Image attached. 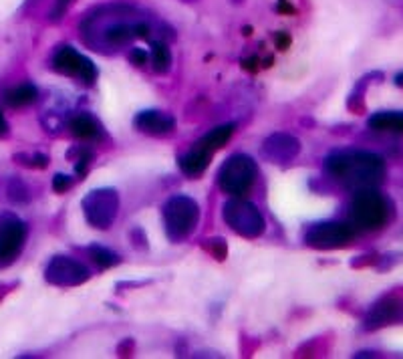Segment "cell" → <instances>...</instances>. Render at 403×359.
<instances>
[{"label":"cell","instance_id":"6da1fadb","mask_svg":"<svg viewBox=\"0 0 403 359\" xmlns=\"http://www.w3.org/2000/svg\"><path fill=\"white\" fill-rule=\"evenodd\" d=\"M325 172L343 186L359 192L377 188L385 180V162L377 153L341 150L325 160Z\"/></svg>","mask_w":403,"mask_h":359},{"label":"cell","instance_id":"7a4b0ae2","mask_svg":"<svg viewBox=\"0 0 403 359\" xmlns=\"http://www.w3.org/2000/svg\"><path fill=\"white\" fill-rule=\"evenodd\" d=\"M390 218V206L387 200L377 192L375 188L359 190L355 194L351 208H349V220L353 230L373 233L385 226Z\"/></svg>","mask_w":403,"mask_h":359},{"label":"cell","instance_id":"3957f363","mask_svg":"<svg viewBox=\"0 0 403 359\" xmlns=\"http://www.w3.org/2000/svg\"><path fill=\"white\" fill-rule=\"evenodd\" d=\"M167 236L176 242L194 235L200 222V206L190 196H172L164 206Z\"/></svg>","mask_w":403,"mask_h":359},{"label":"cell","instance_id":"277c9868","mask_svg":"<svg viewBox=\"0 0 403 359\" xmlns=\"http://www.w3.org/2000/svg\"><path fill=\"white\" fill-rule=\"evenodd\" d=\"M258 176V166L246 153L230 155L218 172V184L228 196L240 198L251 190Z\"/></svg>","mask_w":403,"mask_h":359},{"label":"cell","instance_id":"5b68a950","mask_svg":"<svg viewBox=\"0 0 403 359\" xmlns=\"http://www.w3.org/2000/svg\"><path fill=\"white\" fill-rule=\"evenodd\" d=\"M85 220L97 230H109L119 212V194L113 188L91 190L81 202Z\"/></svg>","mask_w":403,"mask_h":359},{"label":"cell","instance_id":"8992f818","mask_svg":"<svg viewBox=\"0 0 403 359\" xmlns=\"http://www.w3.org/2000/svg\"><path fill=\"white\" fill-rule=\"evenodd\" d=\"M224 220L236 235L244 238H256L265 233V218L260 210L242 196L232 198L224 204Z\"/></svg>","mask_w":403,"mask_h":359},{"label":"cell","instance_id":"52a82bcc","mask_svg":"<svg viewBox=\"0 0 403 359\" xmlns=\"http://www.w3.org/2000/svg\"><path fill=\"white\" fill-rule=\"evenodd\" d=\"M355 230L351 224L343 222H319L305 233L306 247L317 250H335L347 247L353 240Z\"/></svg>","mask_w":403,"mask_h":359},{"label":"cell","instance_id":"ba28073f","mask_svg":"<svg viewBox=\"0 0 403 359\" xmlns=\"http://www.w3.org/2000/svg\"><path fill=\"white\" fill-rule=\"evenodd\" d=\"M53 69L61 75H67V77H77L81 79L85 85H93L97 79L99 71L97 67L83 57L79 51H75L69 45H63L59 47L53 55Z\"/></svg>","mask_w":403,"mask_h":359},{"label":"cell","instance_id":"9c48e42d","mask_svg":"<svg viewBox=\"0 0 403 359\" xmlns=\"http://www.w3.org/2000/svg\"><path fill=\"white\" fill-rule=\"evenodd\" d=\"M27 240V226L14 214H0V266L14 263Z\"/></svg>","mask_w":403,"mask_h":359},{"label":"cell","instance_id":"30bf717a","mask_svg":"<svg viewBox=\"0 0 403 359\" xmlns=\"http://www.w3.org/2000/svg\"><path fill=\"white\" fill-rule=\"evenodd\" d=\"M89 276H91L89 269L69 257H53L44 269L47 283L55 287H77V285H83L85 281H89Z\"/></svg>","mask_w":403,"mask_h":359},{"label":"cell","instance_id":"8fae6325","mask_svg":"<svg viewBox=\"0 0 403 359\" xmlns=\"http://www.w3.org/2000/svg\"><path fill=\"white\" fill-rule=\"evenodd\" d=\"M301 152V143L299 139L292 138L291 134H272L265 139L263 143V155L272 164H287L292 162Z\"/></svg>","mask_w":403,"mask_h":359},{"label":"cell","instance_id":"7c38bea8","mask_svg":"<svg viewBox=\"0 0 403 359\" xmlns=\"http://www.w3.org/2000/svg\"><path fill=\"white\" fill-rule=\"evenodd\" d=\"M133 125H136V129H139L145 136L160 138V136H167L176 129V119L167 113H162V111L148 110L136 115Z\"/></svg>","mask_w":403,"mask_h":359},{"label":"cell","instance_id":"4fadbf2b","mask_svg":"<svg viewBox=\"0 0 403 359\" xmlns=\"http://www.w3.org/2000/svg\"><path fill=\"white\" fill-rule=\"evenodd\" d=\"M212 162V152L196 146L194 150H190L188 153L180 155L178 160V166L186 174V176H192V178H198L202 172H206Z\"/></svg>","mask_w":403,"mask_h":359},{"label":"cell","instance_id":"5bb4252c","mask_svg":"<svg viewBox=\"0 0 403 359\" xmlns=\"http://www.w3.org/2000/svg\"><path fill=\"white\" fill-rule=\"evenodd\" d=\"M399 309H402V305L397 303V301H393V299L379 301L371 309V313L367 315V319H365V327L367 329H379V327L387 325V323H391L393 319L399 315Z\"/></svg>","mask_w":403,"mask_h":359},{"label":"cell","instance_id":"9a60e30c","mask_svg":"<svg viewBox=\"0 0 403 359\" xmlns=\"http://www.w3.org/2000/svg\"><path fill=\"white\" fill-rule=\"evenodd\" d=\"M69 129L75 138L83 139V141H93V139L101 138V125L89 113H77L75 117H71Z\"/></svg>","mask_w":403,"mask_h":359},{"label":"cell","instance_id":"2e32d148","mask_svg":"<svg viewBox=\"0 0 403 359\" xmlns=\"http://www.w3.org/2000/svg\"><path fill=\"white\" fill-rule=\"evenodd\" d=\"M369 127L385 134H403V111H379L369 117Z\"/></svg>","mask_w":403,"mask_h":359},{"label":"cell","instance_id":"e0dca14e","mask_svg":"<svg viewBox=\"0 0 403 359\" xmlns=\"http://www.w3.org/2000/svg\"><path fill=\"white\" fill-rule=\"evenodd\" d=\"M136 25L138 23H127V20L112 23L109 27L103 28V41L107 42V45H113V47H119V45L133 41V39H138Z\"/></svg>","mask_w":403,"mask_h":359},{"label":"cell","instance_id":"ac0fdd59","mask_svg":"<svg viewBox=\"0 0 403 359\" xmlns=\"http://www.w3.org/2000/svg\"><path fill=\"white\" fill-rule=\"evenodd\" d=\"M232 134H234V124L218 125V127H214L212 131H208L204 138L198 139V146L214 153L216 150H220V148H224V146L230 141Z\"/></svg>","mask_w":403,"mask_h":359},{"label":"cell","instance_id":"d6986e66","mask_svg":"<svg viewBox=\"0 0 403 359\" xmlns=\"http://www.w3.org/2000/svg\"><path fill=\"white\" fill-rule=\"evenodd\" d=\"M37 97H39L37 87L30 83H25L11 89V91L4 95V101H6V105H11V107H27V105H32V103L37 101Z\"/></svg>","mask_w":403,"mask_h":359},{"label":"cell","instance_id":"ffe728a7","mask_svg":"<svg viewBox=\"0 0 403 359\" xmlns=\"http://www.w3.org/2000/svg\"><path fill=\"white\" fill-rule=\"evenodd\" d=\"M152 65L155 73H167V69L172 67V55L166 42H152Z\"/></svg>","mask_w":403,"mask_h":359},{"label":"cell","instance_id":"44dd1931","mask_svg":"<svg viewBox=\"0 0 403 359\" xmlns=\"http://www.w3.org/2000/svg\"><path fill=\"white\" fill-rule=\"evenodd\" d=\"M89 254H91L93 263L97 264L99 269H112V266L119 264V261H121L113 250L105 249V247H97V245H93L89 249Z\"/></svg>","mask_w":403,"mask_h":359},{"label":"cell","instance_id":"7402d4cb","mask_svg":"<svg viewBox=\"0 0 403 359\" xmlns=\"http://www.w3.org/2000/svg\"><path fill=\"white\" fill-rule=\"evenodd\" d=\"M69 153H75V172H77V176L83 178L85 174H87V167L91 166V162L95 158V153L91 152V150H85V148L71 150Z\"/></svg>","mask_w":403,"mask_h":359},{"label":"cell","instance_id":"603a6c76","mask_svg":"<svg viewBox=\"0 0 403 359\" xmlns=\"http://www.w3.org/2000/svg\"><path fill=\"white\" fill-rule=\"evenodd\" d=\"M14 160L18 164L27 167H37V170H44L49 166V155L47 153H32V155H25V153H16Z\"/></svg>","mask_w":403,"mask_h":359},{"label":"cell","instance_id":"cb8c5ba5","mask_svg":"<svg viewBox=\"0 0 403 359\" xmlns=\"http://www.w3.org/2000/svg\"><path fill=\"white\" fill-rule=\"evenodd\" d=\"M8 198L14 200V202H27L28 198V188L20 182V180H13L11 184H8Z\"/></svg>","mask_w":403,"mask_h":359},{"label":"cell","instance_id":"d4e9b609","mask_svg":"<svg viewBox=\"0 0 403 359\" xmlns=\"http://www.w3.org/2000/svg\"><path fill=\"white\" fill-rule=\"evenodd\" d=\"M73 186V178L67 176V174H56L53 178V190L56 194H65Z\"/></svg>","mask_w":403,"mask_h":359},{"label":"cell","instance_id":"484cf974","mask_svg":"<svg viewBox=\"0 0 403 359\" xmlns=\"http://www.w3.org/2000/svg\"><path fill=\"white\" fill-rule=\"evenodd\" d=\"M208 250L214 254V259L224 261L226 259V242H224V238H212V242L208 245Z\"/></svg>","mask_w":403,"mask_h":359},{"label":"cell","instance_id":"4316f807","mask_svg":"<svg viewBox=\"0 0 403 359\" xmlns=\"http://www.w3.org/2000/svg\"><path fill=\"white\" fill-rule=\"evenodd\" d=\"M148 51H143V49H139V47H136L131 53H129V61L136 65V67H143L145 63H148Z\"/></svg>","mask_w":403,"mask_h":359},{"label":"cell","instance_id":"83f0119b","mask_svg":"<svg viewBox=\"0 0 403 359\" xmlns=\"http://www.w3.org/2000/svg\"><path fill=\"white\" fill-rule=\"evenodd\" d=\"M275 45H277L278 51H287L291 47V35L284 33V30H278L275 33Z\"/></svg>","mask_w":403,"mask_h":359},{"label":"cell","instance_id":"f1b7e54d","mask_svg":"<svg viewBox=\"0 0 403 359\" xmlns=\"http://www.w3.org/2000/svg\"><path fill=\"white\" fill-rule=\"evenodd\" d=\"M71 0H59L56 2V6L53 8V13H51V20H61L63 18V14L67 11V6H69Z\"/></svg>","mask_w":403,"mask_h":359},{"label":"cell","instance_id":"f546056e","mask_svg":"<svg viewBox=\"0 0 403 359\" xmlns=\"http://www.w3.org/2000/svg\"><path fill=\"white\" fill-rule=\"evenodd\" d=\"M277 11H278V13H284V14H294V13H296V8L292 6L289 0H278Z\"/></svg>","mask_w":403,"mask_h":359},{"label":"cell","instance_id":"4dcf8cb0","mask_svg":"<svg viewBox=\"0 0 403 359\" xmlns=\"http://www.w3.org/2000/svg\"><path fill=\"white\" fill-rule=\"evenodd\" d=\"M256 63H258V59H256V57H251V59H244V61H242V67L246 71H256L258 69Z\"/></svg>","mask_w":403,"mask_h":359},{"label":"cell","instance_id":"1f68e13d","mask_svg":"<svg viewBox=\"0 0 403 359\" xmlns=\"http://www.w3.org/2000/svg\"><path fill=\"white\" fill-rule=\"evenodd\" d=\"M6 134H8V124H6V119H4V115L0 111V138L6 136Z\"/></svg>","mask_w":403,"mask_h":359},{"label":"cell","instance_id":"d6a6232c","mask_svg":"<svg viewBox=\"0 0 403 359\" xmlns=\"http://www.w3.org/2000/svg\"><path fill=\"white\" fill-rule=\"evenodd\" d=\"M395 85H397V87H403V73L395 77Z\"/></svg>","mask_w":403,"mask_h":359},{"label":"cell","instance_id":"836d02e7","mask_svg":"<svg viewBox=\"0 0 403 359\" xmlns=\"http://www.w3.org/2000/svg\"><path fill=\"white\" fill-rule=\"evenodd\" d=\"M390 2H393V4H402L403 0H390Z\"/></svg>","mask_w":403,"mask_h":359}]
</instances>
